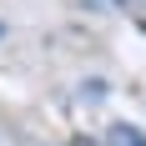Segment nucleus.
<instances>
[{"instance_id":"f257e3e1","label":"nucleus","mask_w":146,"mask_h":146,"mask_svg":"<svg viewBox=\"0 0 146 146\" xmlns=\"http://www.w3.org/2000/svg\"><path fill=\"white\" fill-rule=\"evenodd\" d=\"M106 141H111V146H146V136L136 131V126H126V121H116V126L106 131Z\"/></svg>"},{"instance_id":"f03ea898","label":"nucleus","mask_w":146,"mask_h":146,"mask_svg":"<svg viewBox=\"0 0 146 146\" xmlns=\"http://www.w3.org/2000/svg\"><path fill=\"white\" fill-rule=\"evenodd\" d=\"M141 30H146V15H141Z\"/></svg>"},{"instance_id":"7ed1b4c3","label":"nucleus","mask_w":146,"mask_h":146,"mask_svg":"<svg viewBox=\"0 0 146 146\" xmlns=\"http://www.w3.org/2000/svg\"><path fill=\"white\" fill-rule=\"evenodd\" d=\"M141 5H146V0H141Z\"/></svg>"}]
</instances>
